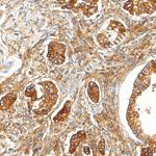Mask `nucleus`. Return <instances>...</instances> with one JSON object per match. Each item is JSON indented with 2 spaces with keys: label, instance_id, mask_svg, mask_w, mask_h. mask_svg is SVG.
I'll return each mask as SVG.
<instances>
[{
  "label": "nucleus",
  "instance_id": "nucleus-5",
  "mask_svg": "<svg viewBox=\"0 0 156 156\" xmlns=\"http://www.w3.org/2000/svg\"><path fill=\"white\" fill-rule=\"evenodd\" d=\"M89 97L92 99L93 102H98L99 101V87L95 82H90L89 85Z\"/></svg>",
  "mask_w": 156,
  "mask_h": 156
},
{
  "label": "nucleus",
  "instance_id": "nucleus-4",
  "mask_svg": "<svg viewBox=\"0 0 156 156\" xmlns=\"http://www.w3.org/2000/svg\"><path fill=\"white\" fill-rule=\"evenodd\" d=\"M87 135H85L84 131H79L76 134H74L71 138V144H70V153L75 152L76 148L80 145V143H82L85 140Z\"/></svg>",
  "mask_w": 156,
  "mask_h": 156
},
{
  "label": "nucleus",
  "instance_id": "nucleus-8",
  "mask_svg": "<svg viewBox=\"0 0 156 156\" xmlns=\"http://www.w3.org/2000/svg\"><path fill=\"white\" fill-rule=\"evenodd\" d=\"M104 147H105V143H104V140H102L99 144V150H100V152H101V154H104Z\"/></svg>",
  "mask_w": 156,
  "mask_h": 156
},
{
  "label": "nucleus",
  "instance_id": "nucleus-1",
  "mask_svg": "<svg viewBox=\"0 0 156 156\" xmlns=\"http://www.w3.org/2000/svg\"><path fill=\"white\" fill-rule=\"evenodd\" d=\"M28 106L37 115H46L54 106L58 98V90L52 81H42L28 85L25 90Z\"/></svg>",
  "mask_w": 156,
  "mask_h": 156
},
{
  "label": "nucleus",
  "instance_id": "nucleus-2",
  "mask_svg": "<svg viewBox=\"0 0 156 156\" xmlns=\"http://www.w3.org/2000/svg\"><path fill=\"white\" fill-rule=\"evenodd\" d=\"M66 46L58 42H51L48 45V58L54 65H62L65 62Z\"/></svg>",
  "mask_w": 156,
  "mask_h": 156
},
{
  "label": "nucleus",
  "instance_id": "nucleus-9",
  "mask_svg": "<svg viewBox=\"0 0 156 156\" xmlns=\"http://www.w3.org/2000/svg\"><path fill=\"white\" fill-rule=\"evenodd\" d=\"M89 150H90L89 148H84V153H85V154H90V151H89Z\"/></svg>",
  "mask_w": 156,
  "mask_h": 156
},
{
  "label": "nucleus",
  "instance_id": "nucleus-3",
  "mask_svg": "<svg viewBox=\"0 0 156 156\" xmlns=\"http://www.w3.org/2000/svg\"><path fill=\"white\" fill-rule=\"evenodd\" d=\"M97 2H98V0H81V3H78L76 5L78 9H82V12H83V14L85 16L90 17L97 12V9H98V7L96 5ZM74 7H73V9H74Z\"/></svg>",
  "mask_w": 156,
  "mask_h": 156
},
{
  "label": "nucleus",
  "instance_id": "nucleus-6",
  "mask_svg": "<svg viewBox=\"0 0 156 156\" xmlns=\"http://www.w3.org/2000/svg\"><path fill=\"white\" fill-rule=\"evenodd\" d=\"M70 108H71V102L68 101L66 103V105L64 106L62 110L57 114L56 117L54 118V122H60V121H65V119L67 118V115L70 112Z\"/></svg>",
  "mask_w": 156,
  "mask_h": 156
},
{
  "label": "nucleus",
  "instance_id": "nucleus-7",
  "mask_svg": "<svg viewBox=\"0 0 156 156\" xmlns=\"http://www.w3.org/2000/svg\"><path fill=\"white\" fill-rule=\"evenodd\" d=\"M15 100H16V95L15 94H9L4 96L2 98V109H7L15 102Z\"/></svg>",
  "mask_w": 156,
  "mask_h": 156
}]
</instances>
